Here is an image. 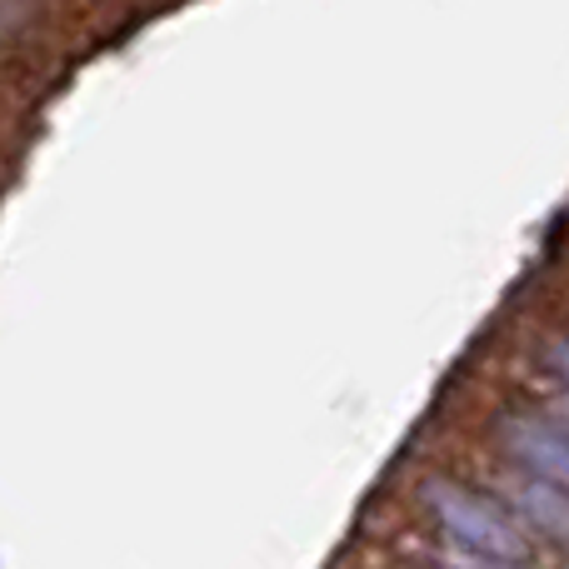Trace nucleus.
<instances>
[{"instance_id":"nucleus-5","label":"nucleus","mask_w":569,"mask_h":569,"mask_svg":"<svg viewBox=\"0 0 569 569\" xmlns=\"http://www.w3.org/2000/svg\"><path fill=\"white\" fill-rule=\"evenodd\" d=\"M455 569H495V565L485 560V555H460V560H455Z\"/></svg>"},{"instance_id":"nucleus-1","label":"nucleus","mask_w":569,"mask_h":569,"mask_svg":"<svg viewBox=\"0 0 569 569\" xmlns=\"http://www.w3.org/2000/svg\"><path fill=\"white\" fill-rule=\"evenodd\" d=\"M425 505H430V515L470 555H485V560H525V535L485 495L465 490L455 480H430L425 485Z\"/></svg>"},{"instance_id":"nucleus-3","label":"nucleus","mask_w":569,"mask_h":569,"mask_svg":"<svg viewBox=\"0 0 569 569\" xmlns=\"http://www.w3.org/2000/svg\"><path fill=\"white\" fill-rule=\"evenodd\" d=\"M515 500L530 510L535 525H545V530H555V535H569V500H560L550 485H515Z\"/></svg>"},{"instance_id":"nucleus-7","label":"nucleus","mask_w":569,"mask_h":569,"mask_svg":"<svg viewBox=\"0 0 569 569\" xmlns=\"http://www.w3.org/2000/svg\"><path fill=\"white\" fill-rule=\"evenodd\" d=\"M565 420H569V410H565Z\"/></svg>"},{"instance_id":"nucleus-2","label":"nucleus","mask_w":569,"mask_h":569,"mask_svg":"<svg viewBox=\"0 0 569 569\" xmlns=\"http://www.w3.org/2000/svg\"><path fill=\"white\" fill-rule=\"evenodd\" d=\"M500 440H505V450L520 465H530L540 480H555L569 490V435L565 430H555V425H545V420H505Z\"/></svg>"},{"instance_id":"nucleus-6","label":"nucleus","mask_w":569,"mask_h":569,"mask_svg":"<svg viewBox=\"0 0 569 569\" xmlns=\"http://www.w3.org/2000/svg\"><path fill=\"white\" fill-rule=\"evenodd\" d=\"M555 365H560V375H565V380H569V345L560 340V345H555Z\"/></svg>"},{"instance_id":"nucleus-4","label":"nucleus","mask_w":569,"mask_h":569,"mask_svg":"<svg viewBox=\"0 0 569 569\" xmlns=\"http://www.w3.org/2000/svg\"><path fill=\"white\" fill-rule=\"evenodd\" d=\"M20 16H26V0H0V20H6V26Z\"/></svg>"}]
</instances>
